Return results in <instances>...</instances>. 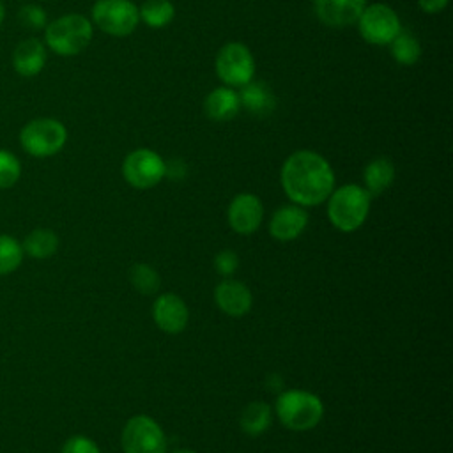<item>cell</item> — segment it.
Instances as JSON below:
<instances>
[{"label": "cell", "instance_id": "6da1fadb", "mask_svg": "<svg viewBox=\"0 0 453 453\" xmlns=\"http://www.w3.org/2000/svg\"><path fill=\"white\" fill-rule=\"evenodd\" d=\"M280 179L287 196L301 207L322 203L334 189L331 165L313 150L290 154L281 166Z\"/></svg>", "mask_w": 453, "mask_h": 453}, {"label": "cell", "instance_id": "7a4b0ae2", "mask_svg": "<svg viewBox=\"0 0 453 453\" xmlns=\"http://www.w3.org/2000/svg\"><path fill=\"white\" fill-rule=\"evenodd\" d=\"M327 218L342 232L357 230L370 212V193L357 184H343L327 196Z\"/></svg>", "mask_w": 453, "mask_h": 453}, {"label": "cell", "instance_id": "3957f363", "mask_svg": "<svg viewBox=\"0 0 453 453\" xmlns=\"http://www.w3.org/2000/svg\"><path fill=\"white\" fill-rule=\"evenodd\" d=\"M44 41L57 55H78L92 41V23L81 14H64L44 27Z\"/></svg>", "mask_w": 453, "mask_h": 453}, {"label": "cell", "instance_id": "277c9868", "mask_svg": "<svg viewBox=\"0 0 453 453\" xmlns=\"http://www.w3.org/2000/svg\"><path fill=\"white\" fill-rule=\"evenodd\" d=\"M324 414L322 400L303 389H288L276 400V416L290 430L304 432L319 425Z\"/></svg>", "mask_w": 453, "mask_h": 453}, {"label": "cell", "instance_id": "5b68a950", "mask_svg": "<svg viewBox=\"0 0 453 453\" xmlns=\"http://www.w3.org/2000/svg\"><path fill=\"white\" fill-rule=\"evenodd\" d=\"M67 142V129L57 119H34L19 133L23 150L34 157H50L62 150Z\"/></svg>", "mask_w": 453, "mask_h": 453}, {"label": "cell", "instance_id": "8992f818", "mask_svg": "<svg viewBox=\"0 0 453 453\" xmlns=\"http://www.w3.org/2000/svg\"><path fill=\"white\" fill-rule=\"evenodd\" d=\"M92 19L104 34L124 37L138 27L140 12L131 0H96Z\"/></svg>", "mask_w": 453, "mask_h": 453}, {"label": "cell", "instance_id": "52a82bcc", "mask_svg": "<svg viewBox=\"0 0 453 453\" xmlns=\"http://www.w3.org/2000/svg\"><path fill=\"white\" fill-rule=\"evenodd\" d=\"M124 453H166V437L161 426L147 414H136L122 428Z\"/></svg>", "mask_w": 453, "mask_h": 453}, {"label": "cell", "instance_id": "ba28073f", "mask_svg": "<svg viewBox=\"0 0 453 453\" xmlns=\"http://www.w3.org/2000/svg\"><path fill=\"white\" fill-rule=\"evenodd\" d=\"M216 74L228 87H242L253 80L255 60L242 42H226L216 55Z\"/></svg>", "mask_w": 453, "mask_h": 453}, {"label": "cell", "instance_id": "9c48e42d", "mask_svg": "<svg viewBox=\"0 0 453 453\" xmlns=\"http://www.w3.org/2000/svg\"><path fill=\"white\" fill-rule=\"evenodd\" d=\"M166 175V163L150 149H136L122 161V177L136 189L154 188Z\"/></svg>", "mask_w": 453, "mask_h": 453}, {"label": "cell", "instance_id": "30bf717a", "mask_svg": "<svg viewBox=\"0 0 453 453\" xmlns=\"http://www.w3.org/2000/svg\"><path fill=\"white\" fill-rule=\"evenodd\" d=\"M356 23L359 27L361 37L375 46L389 44L402 30L400 18L386 4L366 5Z\"/></svg>", "mask_w": 453, "mask_h": 453}, {"label": "cell", "instance_id": "8fae6325", "mask_svg": "<svg viewBox=\"0 0 453 453\" xmlns=\"http://www.w3.org/2000/svg\"><path fill=\"white\" fill-rule=\"evenodd\" d=\"M226 218H228V223L234 232H237L241 235H250L262 223L264 205L257 195L239 193L230 202Z\"/></svg>", "mask_w": 453, "mask_h": 453}, {"label": "cell", "instance_id": "7c38bea8", "mask_svg": "<svg viewBox=\"0 0 453 453\" xmlns=\"http://www.w3.org/2000/svg\"><path fill=\"white\" fill-rule=\"evenodd\" d=\"M152 319L161 331L168 334H179L188 326L189 311L179 296L161 294L152 304Z\"/></svg>", "mask_w": 453, "mask_h": 453}, {"label": "cell", "instance_id": "4fadbf2b", "mask_svg": "<svg viewBox=\"0 0 453 453\" xmlns=\"http://www.w3.org/2000/svg\"><path fill=\"white\" fill-rule=\"evenodd\" d=\"M315 12L327 27L342 28L357 21L366 0H313Z\"/></svg>", "mask_w": 453, "mask_h": 453}, {"label": "cell", "instance_id": "5bb4252c", "mask_svg": "<svg viewBox=\"0 0 453 453\" xmlns=\"http://www.w3.org/2000/svg\"><path fill=\"white\" fill-rule=\"evenodd\" d=\"M214 301L223 313L230 317H242L250 311L253 297L250 288L242 281L225 278L214 288Z\"/></svg>", "mask_w": 453, "mask_h": 453}, {"label": "cell", "instance_id": "9a60e30c", "mask_svg": "<svg viewBox=\"0 0 453 453\" xmlns=\"http://www.w3.org/2000/svg\"><path fill=\"white\" fill-rule=\"evenodd\" d=\"M306 225H308V214L301 205L297 203L281 205L280 209L274 211L271 218L269 232L278 241H292L303 234Z\"/></svg>", "mask_w": 453, "mask_h": 453}, {"label": "cell", "instance_id": "2e32d148", "mask_svg": "<svg viewBox=\"0 0 453 453\" xmlns=\"http://www.w3.org/2000/svg\"><path fill=\"white\" fill-rule=\"evenodd\" d=\"M46 64V48L39 39L19 42L12 53V65L21 76H35Z\"/></svg>", "mask_w": 453, "mask_h": 453}, {"label": "cell", "instance_id": "e0dca14e", "mask_svg": "<svg viewBox=\"0 0 453 453\" xmlns=\"http://www.w3.org/2000/svg\"><path fill=\"white\" fill-rule=\"evenodd\" d=\"M239 88H241V92L237 94L239 103L251 115L265 117V115H271L274 111L276 97H274L273 90L264 81H253L251 80V81H248L246 85H242Z\"/></svg>", "mask_w": 453, "mask_h": 453}, {"label": "cell", "instance_id": "ac0fdd59", "mask_svg": "<svg viewBox=\"0 0 453 453\" xmlns=\"http://www.w3.org/2000/svg\"><path fill=\"white\" fill-rule=\"evenodd\" d=\"M241 103H239V96L234 88L230 87H218L214 90H211L203 101V110L205 115L211 120H230L239 113Z\"/></svg>", "mask_w": 453, "mask_h": 453}, {"label": "cell", "instance_id": "d6986e66", "mask_svg": "<svg viewBox=\"0 0 453 453\" xmlns=\"http://www.w3.org/2000/svg\"><path fill=\"white\" fill-rule=\"evenodd\" d=\"M395 180V165L388 157H375L372 159L363 170V182L365 189L370 196H377L384 193Z\"/></svg>", "mask_w": 453, "mask_h": 453}, {"label": "cell", "instance_id": "ffe728a7", "mask_svg": "<svg viewBox=\"0 0 453 453\" xmlns=\"http://www.w3.org/2000/svg\"><path fill=\"white\" fill-rule=\"evenodd\" d=\"M23 253L32 258H48L58 250V235L50 228H35L23 241Z\"/></svg>", "mask_w": 453, "mask_h": 453}, {"label": "cell", "instance_id": "44dd1931", "mask_svg": "<svg viewBox=\"0 0 453 453\" xmlns=\"http://www.w3.org/2000/svg\"><path fill=\"white\" fill-rule=\"evenodd\" d=\"M271 419V407L265 402H250L241 412V428L244 434L257 437L269 428Z\"/></svg>", "mask_w": 453, "mask_h": 453}, {"label": "cell", "instance_id": "7402d4cb", "mask_svg": "<svg viewBox=\"0 0 453 453\" xmlns=\"http://www.w3.org/2000/svg\"><path fill=\"white\" fill-rule=\"evenodd\" d=\"M140 19L150 28L166 27L175 14L173 4L170 0H145L138 9Z\"/></svg>", "mask_w": 453, "mask_h": 453}, {"label": "cell", "instance_id": "603a6c76", "mask_svg": "<svg viewBox=\"0 0 453 453\" xmlns=\"http://www.w3.org/2000/svg\"><path fill=\"white\" fill-rule=\"evenodd\" d=\"M389 51L398 64L412 65L421 57V44L412 34L400 30L396 37L389 42Z\"/></svg>", "mask_w": 453, "mask_h": 453}, {"label": "cell", "instance_id": "cb8c5ba5", "mask_svg": "<svg viewBox=\"0 0 453 453\" xmlns=\"http://www.w3.org/2000/svg\"><path fill=\"white\" fill-rule=\"evenodd\" d=\"M23 246L18 239L0 234V276L14 273L23 262Z\"/></svg>", "mask_w": 453, "mask_h": 453}, {"label": "cell", "instance_id": "d4e9b609", "mask_svg": "<svg viewBox=\"0 0 453 453\" xmlns=\"http://www.w3.org/2000/svg\"><path fill=\"white\" fill-rule=\"evenodd\" d=\"M129 280H131V285L140 294H154L159 288V274H157V271L152 269L145 262H136L129 269Z\"/></svg>", "mask_w": 453, "mask_h": 453}, {"label": "cell", "instance_id": "484cf974", "mask_svg": "<svg viewBox=\"0 0 453 453\" xmlns=\"http://www.w3.org/2000/svg\"><path fill=\"white\" fill-rule=\"evenodd\" d=\"M19 177H21L19 159L12 152L0 149V189L12 188Z\"/></svg>", "mask_w": 453, "mask_h": 453}, {"label": "cell", "instance_id": "4316f807", "mask_svg": "<svg viewBox=\"0 0 453 453\" xmlns=\"http://www.w3.org/2000/svg\"><path fill=\"white\" fill-rule=\"evenodd\" d=\"M19 21L28 28H44L46 27V12L42 7L35 4H27L19 9Z\"/></svg>", "mask_w": 453, "mask_h": 453}, {"label": "cell", "instance_id": "83f0119b", "mask_svg": "<svg viewBox=\"0 0 453 453\" xmlns=\"http://www.w3.org/2000/svg\"><path fill=\"white\" fill-rule=\"evenodd\" d=\"M237 267H239V257H237V253L232 251V250H221V251L214 257V269H216L221 276H225V278L232 276V274L237 271Z\"/></svg>", "mask_w": 453, "mask_h": 453}, {"label": "cell", "instance_id": "f1b7e54d", "mask_svg": "<svg viewBox=\"0 0 453 453\" xmlns=\"http://www.w3.org/2000/svg\"><path fill=\"white\" fill-rule=\"evenodd\" d=\"M60 453H101V451L92 439L85 435H73L64 442Z\"/></svg>", "mask_w": 453, "mask_h": 453}, {"label": "cell", "instance_id": "f546056e", "mask_svg": "<svg viewBox=\"0 0 453 453\" xmlns=\"http://www.w3.org/2000/svg\"><path fill=\"white\" fill-rule=\"evenodd\" d=\"M449 0H418L419 7L428 12V14H435L439 11H442L446 5H448Z\"/></svg>", "mask_w": 453, "mask_h": 453}, {"label": "cell", "instance_id": "4dcf8cb0", "mask_svg": "<svg viewBox=\"0 0 453 453\" xmlns=\"http://www.w3.org/2000/svg\"><path fill=\"white\" fill-rule=\"evenodd\" d=\"M4 14H5V9H4V4L0 2V23L4 21Z\"/></svg>", "mask_w": 453, "mask_h": 453}, {"label": "cell", "instance_id": "1f68e13d", "mask_svg": "<svg viewBox=\"0 0 453 453\" xmlns=\"http://www.w3.org/2000/svg\"><path fill=\"white\" fill-rule=\"evenodd\" d=\"M173 453H196V451H193V449H177Z\"/></svg>", "mask_w": 453, "mask_h": 453}]
</instances>
